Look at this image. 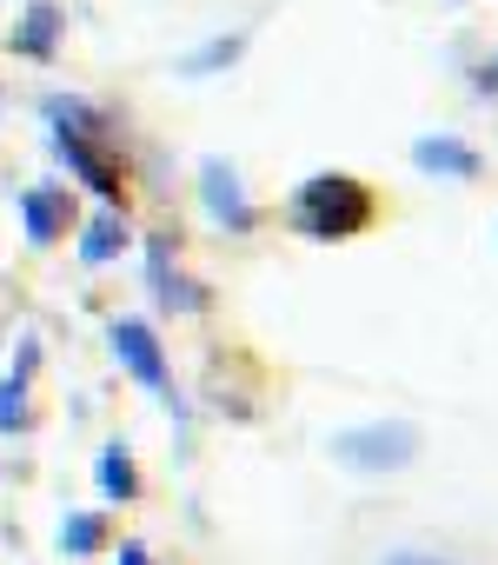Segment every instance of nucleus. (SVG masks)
Here are the masks:
<instances>
[{
  "mask_svg": "<svg viewBox=\"0 0 498 565\" xmlns=\"http://www.w3.org/2000/svg\"><path fill=\"white\" fill-rule=\"evenodd\" d=\"M94 479H100V492H107V499H120V505L140 492V472H133V452H127V446H107V452H100V466H94Z\"/></svg>",
  "mask_w": 498,
  "mask_h": 565,
  "instance_id": "f8f14e48",
  "label": "nucleus"
},
{
  "mask_svg": "<svg viewBox=\"0 0 498 565\" xmlns=\"http://www.w3.org/2000/svg\"><path fill=\"white\" fill-rule=\"evenodd\" d=\"M412 167H419V173H439V180H478V173H485V160H478L465 140H452V134L412 140Z\"/></svg>",
  "mask_w": 498,
  "mask_h": 565,
  "instance_id": "39448f33",
  "label": "nucleus"
},
{
  "mask_svg": "<svg viewBox=\"0 0 498 565\" xmlns=\"http://www.w3.org/2000/svg\"><path fill=\"white\" fill-rule=\"evenodd\" d=\"M107 347H113V360H120L147 393H173L166 353H160V340H153V327H147V320H113V327H107Z\"/></svg>",
  "mask_w": 498,
  "mask_h": 565,
  "instance_id": "7ed1b4c3",
  "label": "nucleus"
},
{
  "mask_svg": "<svg viewBox=\"0 0 498 565\" xmlns=\"http://www.w3.org/2000/svg\"><path fill=\"white\" fill-rule=\"evenodd\" d=\"M478 94H498V61H485V67H478Z\"/></svg>",
  "mask_w": 498,
  "mask_h": 565,
  "instance_id": "dca6fc26",
  "label": "nucleus"
},
{
  "mask_svg": "<svg viewBox=\"0 0 498 565\" xmlns=\"http://www.w3.org/2000/svg\"><path fill=\"white\" fill-rule=\"evenodd\" d=\"M147 273H153V300H160L166 313H199V307H206L193 279H180V273H173V259H166V239H153V246H147Z\"/></svg>",
  "mask_w": 498,
  "mask_h": 565,
  "instance_id": "0eeeda50",
  "label": "nucleus"
},
{
  "mask_svg": "<svg viewBox=\"0 0 498 565\" xmlns=\"http://www.w3.org/2000/svg\"><path fill=\"white\" fill-rule=\"evenodd\" d=\"M21 426H28V386L8 380L0 386V433H21Z\"/></svg>",
  "mask_w": 498,
  "mask_h": 565,
  "instance_id": "4468645a",
  "label": "nucleus"
},
{
  "mask_svg": "<svg viewBox=\"0 0 498 565\" xmlns=\"http://www.w3.org/2000/svg\"><path fill=\"white\" fill-rule=\"evenodd\" d=\"M386 565H452V558H432V552H386Z\"/></svg>",
  "mask_w": 498,
  "mask_h": 565,
  "instance_id": "2eb2a0df",
  "label": "nucleus"
},
{
  "mask_svg": "<svg viewBox=\"0 0 498 565\" xmlns=\"http://www.w3.org/2000/svg\"><path fill=\"white\" fill-rule=\"evenodd\" d=\"M239 54H246V34H219V41H206L199 54H186V61H180V74H186V81H199V74H219V67H232Z\"/></svg>",
  "mask_w": 498,
  "mask_h": 565,
  "instance_id": "ddd939ff",
  "label": "nucleus"
},
{
  "mask_svg": "<svg viewBox=\"0 0 498 565\" xmlns=\"http://www.w3.org/2000/svg\"><path fill=\"white\" fill-rule=\"evenodd\" d=\"M120 565H153V558H147V545H120Z\"/></svg>",
  "mask_w": 498,
  "mask_h": 565,
  "instance_id": "f3484780",
  "label": "nucleus"
},
{
  "mask_svg": "<svg viewBox=\"0 0 498 565\" xmlns=\"http://www.w3.org/2000/svg\"><path fill=\"white\" fill-rule=\"evenodd\" d=\"M61 552L67 558H100L107 552V519L100 512H67L61 519Z\"/></svg>",
  "mask_w": 498,
  "mask_h": 565,
  "instance_id": "9b49d317",
  "label": "nucleus"
},
{
  "mask_svg": "<svg viewBox=\"0 0 498 565\" xmlns=\"http://www.w3.org/2000/svg\"><path fill=\"white\" fill-rule=\"evenodd\" d=\"M293 220H300L306 239H346L372 220V193L353 173H320L293 193Z\"/></svg>",
  "mask_w": 498,
  "mask_h": 565,
  "instance_id": "f257e3e1",
  "label": "nucleus"
},
{
  "mask_svg": "<svg viewBox=\"0 0 498 565\" xmlns=\"http://www.w3.org/2000/svg\"><path fill=\"white\" fill-rule=\"evenodd\" d=\"M199 200H206V213H213L226 233H253V226H260L253 200H246V186H239V173H232L226 160H206V167H199Z\"/></svg>",
  "mask_w": 498,
  "mask_h": 565,
  "instance_id": "20e7f679",
  "label": "nucleus"
},
{
  "mask_svg": "<svg viewBox=\"0 0 498 565\" xmlns=\"http://www.w3.org/2000/svg\"><path fill=\"white\" fill-rule=\"evenodd\" d=\"M120 246H127V213H94L87 220V233H80V259L87 266H107V259H120Z\"/></svg>",
  "mask_w": 498,
  "mask_h": 565,
  "instance_id": "1a4fd4ad",
  "label": "nucleus"
},
{
  "mask_svg": "<svg viewBox=\"0 0 498 565\" xmlns=\"http://www.w3.org/2000/svg\"><path fill=\"white\" fill-rule=\"evenodd\" d=\"M54 153L80 173V186H94L100 200H120V173H113V160H107L87 134H61V127H54Z\"/></svg>",
  "mask_w": 498,
  "mask_h": 565,
  "instance_id": "423d86ee",
  "label": "nucleus"
},
{
  "mask_svg": "<svg viewBox=\"0 0 498 565\" xmlns=\"http://www.w3.org/2000/svg\"><path fill=\"white\" fill-rule=\"evenodd\" d=\"M21 220H28V239L34 246H54L67 233V193L61 186H28L21 193Z\"/></svg>",
  "mask_w": 498,
  "mask_h": 565,
  "instance_id": "6e6552de",
  "label": "nucleus"
},
{
  "mask_svg": "<svg viewBox=\"0 0 498 565\" xmlns=\"http://www.w3.org/2000/svg\"><path fill=\"white\" fill-rule=\"evenodd\" d=\"M54 47H61V8H54V0H34L28 21H21V54L54 61Z\"/></svg>",
  "mask_w": 498,
  "mask_h": 565,
  "instance_id": "9d476101",
  "label": "nucleus"
},
{
  "mask_svg": "<svg viewBox=\"0 0 498 565\" xmlns=\"http://www.w3.org/2000/svg\"><path fill=\"white\" fill-rule=\"evenodd\" d=\"M333 459L353 472H405L419 459V426L412 419H372V426H346L333 433Z\"/></svg>",
  "mask_w": 498,
  "mask_h": 565,
  "instance_id": "f03ea898",
  "label": "nucleus"
}]
</instances>
